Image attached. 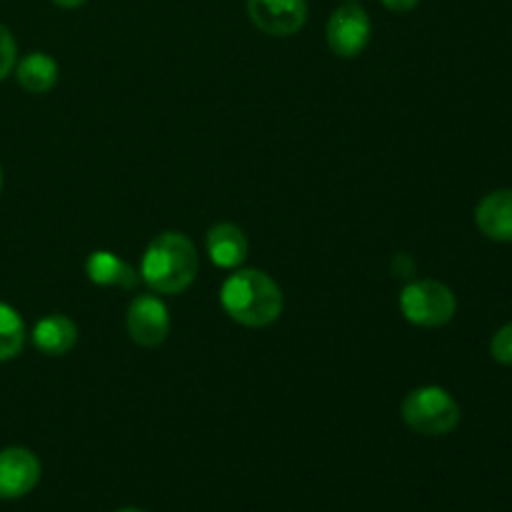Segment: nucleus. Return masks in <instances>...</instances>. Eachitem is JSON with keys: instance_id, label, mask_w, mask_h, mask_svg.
I'll return each instance as SVG.
<instances>
[{"instance_id": "nucleus-1", "label": "nucleus", "mask_w": 512, "mask_h": 512, "mask_svg": "<svg viewBox=\"0 0 512 512\" xmlns=\"http://www.w3.org/2000/svg\"><path fill=\"white\" fill-rule=\"evenodd\" d=\"M220 305L235 323L265 328L283 313V290L263 270H235L220 288Z\"/></svg>"}, {"instance_id": "nucleus-2", "label": "nucleus", "mask_w": 512, "mask_h": 512, "mask_svg": "<svg viewBox=\"0 0 512 512\" xmlns=\"http://www.w3.org/2000/svg\"><path fill=\"white\" fill-rule=\"evenodd\" d=\"M140 275L145 283L160 295H178L188 288L198 275V253L188 235L160 233L150 240L143 253Z\"/></svg>"}, {"instance_id": "nucleus-3", "label": "nucleus", "mask_w": 512, "mask_h": 512, "mask_svg": "<svg viewBox=\"0 0 512 512\" xmlns=\"http://www.w3.org/2000/svg\"><path fill=\"white\" fill-rule=\"evenodd\" d=\"M403 420L410 430L425 438H440L458 428L460 405L438 385L410 390L403 400Z\"/></svg>"}, {"instance_id": "nucleus-4", "label": "nucleus", "mask_w": 512, "mask_h": 512, "mask_svg": "<svg viewBox=\"0 0 512 512\" xmlns=\"http://www.w3.org/2000/svg\"><path fill=\"white\" fill-rule=\"evenodd\" d=\"M400 310L408 323L420 328H440L455 318L458 300L440 280H413L400 293Z\"/></svg>"}, {"instance_id": "nucleus-5", "label": "nucleus", "mask_w": 512, "mask_h": 512, "mask_svg": "<svg viewBox=\"0 0 512 512\" xmlns=\"http://www.w3.org/2000/svg\"><path fill=\"white\" fill-rule=\"evenodd\" d=\"M328 45L338 58H358L370 43V35H373V23H370V15L365 13L360 5L345 3L330 15L328 20Z\"/></svg>"}, {"instance_id": "nucleus-6", "label": "nucleus", "mask_w": 512, "mask_h": 512, "mask_svg": "<svg viewBox=\"0 0 512 512\" xmlns=\"http://www.w3.org/2000/svg\"><path fill=\"white\" fill-rule=\"evenodd\" d=\"M248 15L258 30L275 38H288L303 30L308 20L305 0H248Z\"/></svg>"}, {"instance_id": "nucleus-7", "label": "nucleus", "mask_w": 512, "mask_h": 512, "mask_svg": "<svg viewBox=\"0 0 512 512\" xmlns=\"http://www.w3.org/2000/svg\"><path fill=\"white\" fill-rule=\"evenodd\" d=\"M125 323H128L130 340L143 345V348H155V345L165 343L170 333L168 308L155 295H138L128 305V320Z\"/></svg>"}, {"instance_id": "nucleus-8", "label": "nucleus", "mask_w": 512, "mask_h": 512, "mask_svg": "<svg viewBox=\"0 0 512 512\" xmlns=\"http://www.w3.org/2000/svg\"><path fill=\"white\" fill-rule=\"evenodd\" d=\"M40 483V460L28 448L0 450V500L25 498Z\"/></svg>"}, {"instance_id": "nucleus-9", "label": "nucleus", "mask_w": 512, "mask_h": 512, "mask_svg": "<svg viewBox=\"0 0 512 512\" xmlns=\"http://www.w3.org/2000/svg\"><path fill=\"white\" fill-rule=\"evenodd\" d=\"M475 223L485 238L512 243V188L493 190L475 208Z\"/></svg>"}, {"instance_id": "nucleus-10", "label": "nucleus", "mask_w": 512, "mask_h": 512, "mask_svg": "<svg viewBox=\"0 0 512 512\" xmlns=\"http://www.w3.org/2000/svg\"><path fill=\"white\" fill-rule=\"evenodd\" d=\"M210 260L223 270H238L248 258V238L243 228L233 223H218L208 230L205 238Z\"/></svg>"}, {"instance_id": "nucleus-11", "label": "nucleus", "mask_w": 512, "mask_h": 512, "mask_svg": "<svg viewBox=\"0 0 512 512\" xmlns=\"http://www.w3.org/2000/svg\"><path fill=\"white\" fill-rule=\"evenodd\" d=\"M78 343V325L65 315H45L33 328V345L43 355L60 358Z\"/></svg>"}, {"instance_id": "nucleus-12", "label": "nucleus", "mask_w": 512, "mask_h": 512, "mask_svg": "<svg viewBox=\"0 0 512 512\" xmlns=\"http://www.w3.org/2000/svg\"><path fill=\"white\" fill-rule=\"evenodd\" d=\"M85 273H88L90 283L103 285V288L128 290L138 285V273L123 258H118L115 253H108V250H95V253H90L88 263H85Z\"/></svg>"}, {"instance_id": "nucleus-13", "label": "nucleus", "mask_w": 512, "mask_h": 512, "mask_svg": "<svg viewBox=\"0 0 512 512\" xmlns=\"http://www.w3.org/2000/svg\"><path fill=\"white\" fill-rule=\"evenodd\" d=\"M58 63L48 53H30L15 63V78L20 88L33 95H43L58 83Z\"/></svg>"}, {"instance_id": "nucleus-14", "label": "nucleus", "mask_w": 512, "mask_h": 512, "mask_svg": "<svg viewBox=\"0 0 512 512\" xmlns=\"http://www.w3.org/2000/svg\"><path fill=\"white\" fill-rule=\"evenodd\" d=\"M25 345V323L10 305L0 303V363L18 358Z\"/></svg>"}, {"instance_id": "nucleus-15", "label": "nucleus", "mask_w": 512, "mask_h": 512, "mask_svg": "<svg viewBox=\"0 0 512 512\" xmlns=\"http://www.w3.org/2000/svg\"><path fill=\"white\" fill-rule=\"evenodd\" d=\"M18 63V45H15L13 33L0 23V80L8 78Z\"/></svg>"}, {"instance_id": "nucleus-16", "label": "nucleus", "mask_w": 512, "mask_h": 512, "mask_svg": "<svg viewBox=\"0 0 512 512\" xmlns=\"http://www.w3.org/2000/svg\"><path fill=\"white\" fill-rule=\"evenodd\" d=\"M490 353L500 365H512V323L503 325L490 340Z\"/></svg>"}, {"instance_id": "nucleus-17", "label": "nucleus", "mask_w": 512, "mask_h": 512, "mask_svg": "<svg viewBox=\"0 0 512 512\" xmlns=\"http://www.w3.org/2000/svg\"><path fill=\"white\" fill-rule=\"evenodd\" d=\"M380 3L388 10H393V13H408V10H413L420 0H380Z\"/></svg>"}, {"instance_id": "nucleus-18", "label": "nucleus", "mask_w": 512, "mask_h": 512, "mask_svg": "<svg viewBox=\"0 0 512 512\" xmlns=\"http://www.w3.org/2000/svg\"><path fill=\"white\" fill-rule=\"evenodd\" d=\"M53 3L60 5V8H80L85 0H53Z\"/></svg>"}, {"instance_id": "nucleus-19", "label": "nucleus", "mask_w": 512, "mask_h": 512, "mask_svg": "<svg viewBox=\"0 0 512 512\" xmlns=\"http://www.w3.org/2000/svg\"><path fill=\"white\" fill-rule=\"evenodd\" d=\"M118 512H145V510H138V508H125V510H118Z\"/></svg>"}, {"instance_id": "nucleus-20", "label": "nucleus", "mask_w": 512, "mask_h": 512, "mask_svg": "<svg viewBox=\"0 0 512 512\" xmlns=\"http://www.w3.org/2000/svg\"><path fill=\"white\" fill-rule=\"evenodd\" d=\"M0 190H3V170H0Z\"/></svg>"}]
</instances>
